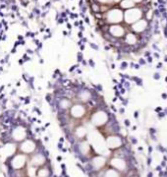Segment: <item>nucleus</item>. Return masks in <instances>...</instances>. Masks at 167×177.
<instances>
[{
	"instance_id": "nucleus-1",
	"label": "nucleus",
	"mask_w": 167,
	"mask_h": 177,
	"mask_svg": "<svg viewBox=\"0 0 167 177\" xmlns=\"http://www.w3.org/2000/svg\"><path fill=\"white\" fill-rule=\"evenodd\" d=\"M84 114H85V108H84L83 105L80 104H75L71 107V115H73L74 117H82Z\"/></svg>"
},
{
	"instance_id": "nucleus-2",
	"label": "nucleus",
	"mask_w": 167,
	"mask_h": 177,
	"mask_svg": "<svg viewBox=\"0 0 167 177\" xmlns=\"http://www.w3.org/2000/svg\"><path fill=\"white\" fill-rule=\"evenodd\" d=\"M34 150V144L31 141H27L22 145V151L24 153H31Z\"/></svg>"
},
{
	"instance_id": "nucleus-3",
	"label": "nucleus",
	"mask_w": 167,
	"mask_h": 177,
	"mask_svg": "<svg viewBox=\"0 0 167 177\" xmlns=\"http://www.w3.org/2000/svg\"><path fill=\"white\" fill-rule=\"evenodd\" d=\"M48 175V171L44 168H41L39 171V177H47Z\"/></svg>"
}]
</instances>
